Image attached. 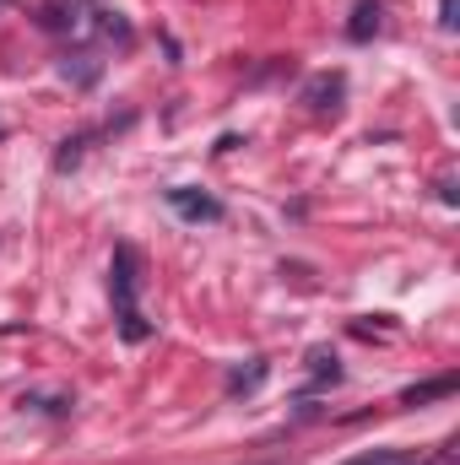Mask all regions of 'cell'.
<instances>
[{"instance_id": "52a82bcc", "label": "cell", "mask_w": 460, "mask_h": 465, "mask_svg": "<svg viewBox=\"0 0 460 465\" xmlns=\"http://www.w3.org/2000/svg\"><path fill=\"white\" fill-rule=\"evenodd\" d=\"M374 27H379V5H374V0H363V5H357V22H352L346 33H352V38H368Z\"/></svg>"}, {"instance_id": "8992f818", "label": "cell", "mask_w": 460, "mask_h": 465, "mask_svg": "<svg viewBox=\"0 0 460 465\" xmlns=\"http://www.w3.org/2000/svg\"><path fill=\"white\" fill-rule=\"evenodd\" d=\"M260 379H265V362H249V368H238V373L228 379V395H244V390H255Z\"/></svg>"}, {"instance_id": "ba28073f", "label": "cell", "mask_w": 460, "mask_h": 465, "mask_svg": "<svg viewBox=\"0 0 460 465\" xmlns=\"http://www.w3.org/2000/svg\"><path fill=\"white\" fill-rule=\"evenodd\" d=\"M346 465H406V455L401 450H374V455H357V460H346Z\"/></svg>"}, {"instance_id": "3957f363", "label": "cell", "mask_w": 460, "mask_h": 465, "mask_svg": "<svg viewBox=\"0 0 460 465\" xmlns=\"http://www.w3.org/2000/svg\"><path fill=\"white\" fill-rule=\"evenodd\" d=\"M336 98H342V76H315V82H309V93H304V104H309L315 114L336 109Z\"/></svg>"}, {"instance_id": "9c48e42d", "label": "cell", "mask_w": 460, "mask_h": 465, "mask_svg": "<svg viewBox=\"0 0 460 465\" xmlns=\"http://www.w3.org/2000/svg\"><path fill=\"white\" fill-rule=\"evenodd\" d=\"M0 5H5V0H0Z\"/></svg>"}, {"instance_id": "6da1fadb", "label": "cell", "mask_w": 460, "mask_h": 465, "mask_svg": "<svg viewBox=\"0 0 460 465\" xmlns=\"http://www.w3.org/2000/svg\"><path fill=\"white\" fill-rule=\"evenodd\" d=\"M109 292H115V320H119V336L135 347L152 336V320L141 314V260L130 243L115 249V265H109Z\"/></svg>"}, {"instance_id": "7a4b0ae2", "label": "cell", "mask_w": 460, "mask_h": 465, "mask_svg": "<svg viewBox=\"0 0 460 465\" xmlns=\"http://www.w3.org/2000/svg\"><path fill=\"white\" fill-rule=\"evenodd\" d=\"M168 206H174L179 217H190V223H217V217H223V206H217L212 195H195V190H168Z\"/></svg>"}, {"instance_id": "277c9868", "label": "cell", "mask_w": 460, "mask_h": 465, "mask_svg": "<svg viewBox=\"0 0 460 465\" xmlns=\"http://www.w3.org/2000/svg\"><path fill=\"white\" fill-rule=\"evenodd\" d=\"M439 395H455V373H445V379H428V384L406 390V395H401V406H428V401H439Z\"/></svg>"}, {"instance_id": "5b68a950", "label": "cell", "mask_w": 460, "mask_h": 465, "mask_svg": "<svg viewBox=\"0 0 460 465\" xmlns=\"http://www.w3.org/2000/svg\"><path fill=\"white\" fill-rule=\"evenodd\" d=\"M309 362H315V384H336V379H342V362H336V351H315Z\"/></svg>"}]
</instances>
